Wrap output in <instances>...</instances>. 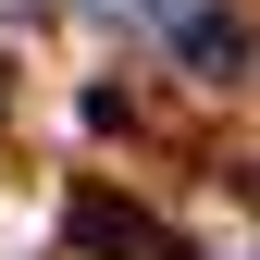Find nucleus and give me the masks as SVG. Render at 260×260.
<instances>
[{
  "label": "nucleus",
  "mask_w": 260,
  "mask_h": 260,
  "mask_svg": "<svg viewBox=\"0 0 260 260\" xmlns=\"http://www.w3.org/2000/svg\"><path fill=\"white\" fill-rule=\"evenodd\" d=\"M161 25H174L186 75H211V87H236V75H248V25H236V13H211V0H174Z\"/></svg>",
  "instance_id": "1"
},
{
  "label": "nucleus",
  "mask_w": 260,
  "mask_h": 260,
  "mask_svg": "<svg viewBox=\"0 0 260 260\" xmlns=\"http://www.w3.org/2000/svg\"><path fill=\"white\" fill-rule=\"evenodd\" d=\"M75 248H100V260H161V223L124 211L112 186H87V199H75Z\"/></svg>",
  "instance_id": "2"
},
{
  "label": "nucleus",
  "mask_w": 260,
  "mask_h": 260,
  "mask_svg": "<svg viewBox=\"0 0 260 260\" xmlns=\"http://www.w3.org/2000/svg\"><path fill=\"white\" fill-rule=\"evenodd\" d=\"M50 13V0H0V38H25V25H38Z\"/></svg>",
  "instance_id": "3"
}]
</instances>
